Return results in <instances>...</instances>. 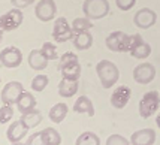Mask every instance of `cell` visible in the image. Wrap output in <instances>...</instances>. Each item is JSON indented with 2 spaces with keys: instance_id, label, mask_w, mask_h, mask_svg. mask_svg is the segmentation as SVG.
Instances as JSON below:
<instances>
[{
  "instance_id": "obj_10",
  "label": "cell",
  "mask_w": 160,
  "mask_h": 145,
  "mask_svg": "<svg viewBox=\"0 0 160 145\" xmlns=\"http://www.w3.org/2000/svg\"><path fill=\"white\" fill-rule=\"evenodd\" d=\"M57 14V6L54 0H39L35 8L36 18L42 22H48L51 21Z\"/></svg>"
},
{
  "instance_id": "obj_22",
  "label": "cell",
  "mask_w": 160,
  "mask_h": 145,
  "mask_svg": "<svg viewBox=\"0 0 160 145\" xmlns=\"http://www.w3.org/2000/svg\"><path fill=\"white\" fill-rule=\"evenodd\" d=\"M49 120L54 123H62L68 115V105L66 103H56L49 109Z\"/></svg>"
},
{
  "instance_id": "obj_4",
  "label": "cell",
  "mask_w": 160,
  "mask_h": 145,
  "mask_svg": "<svg viewBox=\"0 0 160 145\" xmlns=\"http://www.w3.org/2000/svg\"><path fill=\"white\" fill-rule=\"evenodd\" d=\"M160 105V94L157 91H148L145 93L139 102V115L142 118H150L154 115Z\"/></svg>"
},
{
  "instance_id": "obj_33",
  "label": "cell",
  "mask_w": 160,
  "mask_h": 145,
  "mask_svg": "<svg viewBox=\"0 0 160 145\" xmlns=\"http://www.w3.org/2000/svg\"><path fill=\"white\" fill-rule=\"evenodd\" d=\"M27 145H47L45 142H43V139H42V135L41 132H38V133H33L30 138L27 139V142H26Z\"/></svg>"
},
{
  "instance_id": "obj_12",
  "label": "cell",
  "mask_w": 160,
  "mask_h": 145,
  "mask_svg": "<svg viewBox=\"0 0 160 145\" xmlns=\"http://www.w3.org/2000/svg\"><path fill=\"white\" fill-rule=\"evenodd\" d=\"M156 21H157V14L154 12L153 9H150V8H142L133 17L135 26L139 28H144V30L153 27L156 24Z\"/></svg>"
},
{
  "instance_id": "obj_28",
  "label": "cell",
  "mask_w": 160,
  "mask_h": 145,
  "mask_svg": "<svg viewBox=\"0 0 160 145\" xmlns=\"http://www.w3.org/2000/svg\"><path fill=\"white\" fill-rule=\"evenodd\" d=\"M41 51L45 54V57H47L48 60H57V58H58L56 45H54V43H51V42H43V43H42Z\"/></svg>"
},
{
  "instance_id": "obj_5",
  "label": "cell",
  "mask_w": 160,
  "mask_h": 145,
  "mask_svg": "<svg viewBox=\"0 0 160 145\" xmlns=\"http://www.w3.org/2000/svg\"><path fill=\"white\" fill-rule=\"evenodd\" d=\"M22 20H24V15L21 12V9L14 8L8 11L6 14L0 15V28L3 32H12L22 24Z\"/></svg>"
},
{
  "instance_id": "obj_24",
  "label": "cell",
  "mask_w": 160,
  "mask_h": 145,
  "mask_svg": "<svg viewBox=\"0 0 160 145\" xmlns=\"http://www.w3.org/2000/svg\"><path fill=\"white\" fill-rule=\"evenodd\" d=\"M62 72V76L66 78V79H72V81H78L79 76H81V66L79 63H72V64H68L64 66L63 69H60Z\"/></svg>"
},
{
  "instance_id": "obj_7",
  "label": "cell",
  "mask_w": 160,
  "mask_h": 145,
  "mask_svg": "<svg viewBox=\"0 0 160 145\" xmlns=\"http://www.w3.org/2000/svg\"><path fill=\"white\" fill-rule=\"evenodd\" d=\"M24 91V87L20 81H11L8 82L3 90H2V94H0V99L5 105H17L18 99H20L21 93Z\"/></svg>"
},
{
  "instance_id": "obj_19",
  "label": "cell",
  "mask_w": 160,
  "mask_h": 145,
  "mask_svg": "<svg viewBox=\"0 0 160 145\" xmlns=\"http://www.w3.org/2000/svg\"><path fill=\"white\" fill-rule=\"evenodd\" d=\"M58 94L62 97H72L77 94L78 91V81H72V79H66L62 78V81L58 82Z\"/></svg>"
},
{
  "instance_id": "obj_35",
  "label": "cell",
  "mask_w": 160,
  "mask_h": 145,
  "mask_svg": "<svg viewBox=\"0 0 160 145\" xmlns=\"http://www.w3.org/2000/svg\"><path fill=\"white\" fill-rule=\"evenodd\" d=\"M156 123H157V127L160 129V114L157 115V118H156Z\"/></svg>"
},
{
  "instance_id": "obj_13",
  "label": "cell",
  "mask_w": 160,
  "mask_h": 145,
  "mask_svg": "<svg viewBox=\"0 0 160 145\" xmlns=\"http://www.w3.org/2000/svg\"><path fill=\"white\" fill-rule=\"evenodd\" d=\"M132 97V90L127 85H120L118 88H115V91L111 96V105L117 109H123L126 105L129 103Z\"/></svg>"
},
{
  "instance_id": "obj_32",
  "label": "cell",
  "mask_w": 160,
  "mask_h": 145,
  "mask_svg": "<svg viewBox=\"0 0 160 145\" xmlns=\"http://www.w3.org/2000/svg\"><path fill=\"white\" fill-rule=\"evenodd\" d=\"M115 5H117V8L120 11L127 12V11H130L136 5V0H115Z\"/></svg>"
},
{
  "instance_id": "obj_9",
  "label": "cell",
  "mask_w": 160,
  "mask_h": 145,
  "mask_svg": "<svg viewBox=\"0 0 160 145\" xmlns=\"http://www.w3.org/2000/svg\"><path fill=\"white\" fill-rule=\"evenodd\" d=\"M156 78V68L151 63H141L133 69V79L135 82L147 85Z\"/></svg>"
},
{
  "instance_id": "obj_14",
  "label": "cell",
  "mask_w": 160,
  "mask_h": 145,
  "mask_svg": "<svg viewBox=\"0 0 160 145\" xmlns=\"http://www.w3.org/2000/svg\"><path fill=\"white\" fill-rule=\"evenodd\" d=\"M156 142V132L153 129H141L130 136V144L133 145H153Z\"/></svg>"
},
{
  "instance_id": "obj_31",
  "label": "cell",
  "mask_w": 160,
  "mask_h": 145,
  "mask_svg": "<svg viewBox=\"0 0 160 145\" xmlns=\"http://www.w3.org/2000/svg\"><path fill=\"white\" fill-rule=\"evenodd\" d=\"M105 145H130V142L121 135H111L109 138L106 139Z\"/></svg>"
},
{
  "instance_id": "obj_11",
  "label": "cell",
  "mask_w": 160,
  "mask_h": 145,
  "mask_svg": "<svg viewBox=\"0 0 160 145\" xmlns=\"http://www.w3.org/2000/svg\"><path fill=\"white\" fill-rule=\"evenodd\" d=\"M129 54L132 55L133 58L138 60H145L148 58V55L151 54V47L150 43H147L141 35H132V47Z\"/></svg>"
},
{
  "instance_id": "obj_36",
  "label": "cell",
  "mask_w": 160,
  "mask_h": 145,
  "mask_svg": "<svg viewBox=\"0 0 160 145\" xmlns=\"http://www.w3.org/2000/svg\"><path fill=\"white\" fill-rule=\"evenodd\" d=\"M2 41H3V30L0 28V43H2Z\"/></svg>"
},
{
  "instance_id": "obj_29",
  "label": "cell",
  "mask_w": 160,
  "mask_h": 145,
  "mask_svg": "<svg viewBox=\"0 0 160 145\" xmlns=\"http://www.w3.org/2000/svg\"><path fill=\"white\" fill-rule=\"evenodd\" d=\"M78 62V55L73 54V52H64V54L58 58V64H57V69L60 70L63 69L64 66L68 64H72V63H77Z\"/></svg>"
},
{
  "instance_id": "obj_37",
  "label": "cell",
  "mask_w": 160,
  "mask_h": 145,
  "mask_svg": "<svg viewBox=\"0 0 160 145\" xmlns=\"http://www.w3.org/2000/svg\"><path fill=\"white\" fill-rule=\"evenodd\" d=\"M12 145H27V144H21V142H14Z\"/></svg>"
},
{
  "instance_id": "obj_21",
  "label": "cell",
  "mask_w": 160,
  "mask_h": 145,
  "mask_svg": "<svg viewBox=\"0 0 160 145\" xmlns=\"http://www.w3.org/2000/svg\"><path fill=\"white\" fill-rule=\"evenodd\" d=\"M20 120L22 121V124L26 126L27 129H33V127H36V126L42 121V114L38 109L28 111V112L21 115Z\"/></svg>"
},
{
  "instance_id": "obj_18",
  "label": "cell",
  "mask_w": 160,
  "mask_h": 145,
  "mask_svg": "<svg viewBox=\"0 0 160 145\" xmlns=\"http://www.w3.org/2000/svg\"><path fill=\"white\" fill-rule=\"evenodd\" d=\"M73 112H78V114H87L88 117H93L94 115V106H93V102L87 96H79L77 99V102L73 105Z\"/></svg>"
},
{
  "instance_id": "obj_20",
  "label": "cell",
  "mask_w": 160,
  "mask_h": 145,
  "mask_svg": "<svg viewBox=\"0 0 160 145\" xmlns=\"http://www.w3.org/2000/svg\"><path fill=\"white\" fill-rule=\"evenodd\" d=\"M93 45V36L90 32H82V33H77L73 36V47L79 51H85Z\"/></svg>"
},
{
  "instance_id": "obj_3",
  "label": "cell",
  "mask_w": 160,
  "mask_h": 145,
  "mask_svg": "<svg viewBox=\"0 0 160 145\" xmlns=\"http://www.w3.org/2000/svg\"><path fill=\"white\" fill-rule=\"evenodd\" d=\"M82 12L88 20H100L111 12L108 0H84Z\"/></svg>"
},
{
  "instance_id": "obj_34",
  "label": "cell",
  "mask_w": 160,
  "mask_h": 145,
  "mask_svg": "<svg viewBox=\"0 0 160 145\" xmlns=\"http://www.w3.org/2000/svg\"><path fill=\"white\" fill-rule=\"evenodd\" d=\"M12 6L14 8H18V9H22V8H27L30 5L35 3V0H11Z\"/></svg>"
},
{
  "instance_id": "obj_15",
  "label": "cell",
  "mask_w": 160,
  "mask_h": 145,
  "mask_svg": "<svg viewBox=\"0 0 160 145\" xmlns=\"http://www.w3.org/2000/svg\"><path fill=\"white\" fill-rule=\"evenodd\" d=\"M27 132H28V129L22 124V121H21V120H17V121H14L12 124L9 126V129H8V132H6V136L11 144L21 142V139L27 135Z\"/></svg>"
},
{
  "instance_id": "obj_38",
  "label": "cell",
  "mask_w": 160,
  "mask_h": 145,
  "mask_svg": "<svg viewBox=\"0 0 160 145\" xmlns=\"http://www.w3.org/2000/svg\"><path fill=\"white\" fill-rule=\"evenodd\" d=\"M0 81H2V79H0Z\"/></svg>"
},
{
  "instance_id": "obj_27",
  "label": "cell",
  "mask_w": 160,
  "mask_h": 145,
  "mask_svg": "<svg viewBox=\"0 0 160 145\" xmlns=\"http://www.w3.org/2000/svg\"><path fill=\"white\" fill-rule=\"evenodd\" d=\"M49 84V79L47 75H43V73H39L38 76L33 78V81H32V90L35 91H43L47 88V85Z\"/></svg>"
},
{
  "instance_id": "obj_2",
  "label": "cell",
  "mask_w": 160,
  "mask_h": 145,
  "mask_svg": "<svg viewBox=\"0 0 160 145\" xmlns=\"http://www.w3.org/2000/svg\"><path fill=\"white\" fill-rule=\"evenodd\" d=\"M106 48L112 52H129L132 47V35H126L123 32H112L105 39Z\"/></svg>"
},
{
  "instance_id": "obj_6",
  "label": "cell",
  "mask_w": 160,
  "mask_h": 145,
  "mask_svg": "<svg viewBox=\"0 0 160 145\" xmlns=\"http://www.w3.org/2000/svg\"><path fill=\"white\" fill-rule=\"evenodd\" d=\"M73 30L70 27L69 21L66 20L64 17H60L57 18L56 22H54V28H52V39L58 43H63V42H68L70 39H73Z\"/></svg>"
},
{
  "instance_id": "obj_16",
  "label": "cell",
  "mask_w": 160,
  "mask_h": 145,
  "mask_svg": "<svg viewBox=\"0 0 160 145\" xmlns=\"http://www.w3.org/2000/svg\"><path fill=\"white\" fill-rule=\"evenodd\" d=\"M28 66L33 70H43L47 69L48 66V58L45 57V54L42 52L41 49H32L30 54H28Z\"/></svg>"
},
{
  "instance_id": "obj_26",
  "label": "cell",
  "mask_w": 160,
  "mask_h": 145,
  "mask_svg": "<svg viewBox=\"0 0 160 145\" xmlns=\"http://www.w3.org/2000/svg\"><path fill=\"white\" fill-rule=\"evenodd\" d=\"M75 145H100V138L93 132H84L78 136Z\"/></svg>"
},
{
  "instance_id": "obj_17",
  "label": "cell",
  "mask_w": 160,
  "mask_h": 145,
  "mask_svg": "<svg viewBox=\"0 0 160 145\" xmlns=\"http://www.w3.org/2000/svg\"><path fill=\"white\" fill-rule=\"evenodd\" d=\"M17 108L20 109L21 114H26L28 111H33L36 108V99L30 91H22L20 99L17 102Z\"/></svg>"
},
{
  "instance_id": "obj_23",
  "label": "cell",
  "mask_w": 160,
  "mask_h": 145,
  "mask_svg": "<svg viewBox=\"0 0 160 145\" xmlns=\"http://www.w3.org/2000/svg\"><path fill=\"white\" fill-rule=\"evenodd\" d=\"M41 135H42L43 142L47 145H60L62 144V136H60V133H58L56 129H52V127L43 129V130L41 132Z\"/></svg>"
},
{
  "instance_id": "obj_30",
  "label": "cell",
  "mask_w": 160,
  "mask_h": 145,
  "mask_svg": "<svg viewBox=\"0 0 160 145\" xmlns=\"http://www.w3.org/2000/svg\"><path fill=\"white\" fill-rule=\"evenodd\" d=\"M14 117V109H12V105H5L0 108V124H5L9 120H12Z\"/></svg>"
},
{
  "instance_id": "obj_25",
  "label": "cell",
  "mask_w": 160,
  "mask_h": 145,
  "mask_svg": "<svg viewBox=\"0 0 160 145\" xmlns=\"http://www.w3.org/2000/svg\"><path fill=\"white\" fill-rule=\"evenodd\" d=\"M70 27L73 30V33H82V32H90V28L93 27L91 20H88L87 17H81V18H75L73 22L70 24Z\"/></svg>"
},
{
  "instance_id": "obj_1",
  "label": "cell",
  "mask_w": 160,
  "mask_h": 145,
  "mask_svg": "<svg viewBox=\"0 0 160 145\" xmlns=\"http://www.w3.org/2000/svg\"><path fill=\"white\" fill-rule=\"evenodd\" d=\"M96 72H98L99 81L103 88H111L114 87L120 78L118 68L109 60H100L96 64Z\"/></svg>"
},
{
  "instance_id": "obj_8",
  "label": "cell",
  "mask_w": 160,
  "mask_h": 145,
  "mask_svg": "<svg viewBox=\"0 0 160 145\" xmlns=\"http://www.w3.org/2000/svg\"><path fill=\"white\" fill-rule=\"evenodd\" d=\"M22 62V52L17 47H8L2 49L0 52V64H3L8 69H15L18 68Z\"/></svg>"
}]
</instances>
